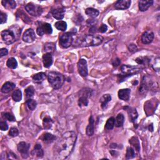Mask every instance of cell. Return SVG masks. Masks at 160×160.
I'll return each mask as SVG.
<instances>
[{
  "label": "cell",
  "mask_w": 160,
  "mask_h": 160,
  "mask_svg": "<svg viewBox=\"0 0 160 160\" xmlns=\"http://www.w3.org/2000/svg\"><path fill=\"white\" fill-rule=\"evenodd\" d=\"M12 98L14 101H17V102L20 101L22 99V93L21 90H16L14 91L12 94Z\"/></svg>",
  "instance_id": "1f68e13d"
},
{
  "label": "cell",
  "mask_w": 160,
  "mask_h": 160,
  "mask_svg": "<svg viewBox=\"0 0 160 160\" xmlns=\"http://www.w3.org/2000/svg\"><path fill=\"white\" fill-rule=\"evenodd\" d=\"M73 43V37L70 33H65L60 37V44L64 48L70 47Z\"/></svg>",
  "instance_id": "8992f818"
},
{
  "label": "cell",
  "mask_w": 160,
  "mask_h": 160,
  "mask_svg": "<svg viewBox=\"0 0 160 160\" xmlns=\"http://www.w3.org/2000/svg\"><path fill=\"white\" fill-rule=\"evenodd\" d=\"M1 3L3 6L6 8L14 9L16 6V2L13 0H3Z\"/></svg>",
  "instance_id": "83f0119b"
},
{
  "label": "cell",
  "mask_w": 160,
  "mask_h": 160,
  "mask_svg": "<svg viewBox=\"0 0 160 160\" xmlns=\"http://www.w3.org/2000/svg\"><path fill=\"white\" fill-rule=\"evenodd\" d=\"M128 49H129V51H131V52H134L137 51V47L135 45H133V44H132V45H129V46H128Z\"/></svg>",
  "instance_id": "bcb514c9"
},
{
  "label": "cell",
  "mask_w": 160,
  "mask_h": 160,
  "mask_svg": "<svg viewBox=\"0 0 160 160\" xmlns=\"http://www.w3.org/2000/svg\"><path fill=\"white\" fill-rule=\"evenodd\" d=\"M43 62L44 64V66L45 68H49L50 67L53 62V58L51 54L50 53H46L43 56Z\"/></svg>",
  "instance_id": "e0dca14e"
},
{
  "label": "cell",
  "mask_w": 160,
  "mask_h": 160,
  "mask_svg": "<svg viewBox=\"0 0 160 160\" xmlns=\"http://www.w3.org/2000/svg\"><path fill=\"white\" fill-rule=\"evenodd\" d=\"M55 44L54 43H47L45 44L44 50L46 53H50V54H53L55 51Z\"/></svg>",
  "instance_id": "d4e9b609"
},
{
  "label": "cell",
  "mask_w": 160,
  "mask_h": 160,
  "mask_svg": "<svg viewBox=\"0 0 160 160\" xmlns=\"http://www.w3.org/2000/svg\"><path fill=\"white\" fill-rule=\"evenodd\" d=\"M103 38L100 35H88L81 43V46H98L103 42Z\"/></svg>",
  "instance_id": "277c9868"
},
{
  "label": "cell",
  "mask_w": 160,
  "mask_h": 160,
  "mask_svg": "<svg viewBox=\"0 0 160 160\" xmlns=\"http://www.w3.org/2000/svg\"><path fill=\"white\" fill-rule=\"evenodd\" d=\"M78 70L81 76L83 77H86L88 76V66H87V62L85 59H80L78 63Z\"/></svg>",
  "instance_id": "52a82bcc"
},
{
  "label": "cell",
  "mask_w": 160,
  "mask_h": 160,
  "mask_svg": "<svg viewBox=\"0 0 160 160\" xmlns=\"http://www.w3.org/2000/svg\"><path fill=\"white\" fill-rule=\"evenodd\" d=\"M25 94L28 98H32L34 94H35V89H34L33 87L31 86L28 87L25 90Z\"/></svg>",
  "instance_id": "d590c367"
},
{
  "label": "cell",
  "mask_w": 160,
  "mask_h": 160,
  "mask_svg": "<svg viewBox=\"0 0 160 160\" xmlns=\"http://www.w3.org/2000/svg\"><path fill=\"white\" fill-rule=\"evenodd\" d=\"M154 39V33L151 31H145L142 36V41L143 44H149Z\"/></svg>",
  "instance_id": "4fadbf2b"
},
{
  "label": "cell",
  "mask_w": 160,
  "mask_h": 160,
  "mask_svg": "<svg viewBox=\"0 0 160 160\" xmlns=\"http://www.w3.org/2000/svg\"><path fill=\"white\" fill-rule=\"evenodd\" d=\"M31 154L33 155V156H36L40 158H41L43 156V155H44V152H43V148L40 144H38L36 145L31 152Z\"/></svg>",
  "instance_id": "ffe728a7"
},
{
  "label": "cell",
  "mask_w": 160,
  "mask_h": 160,
  "mask_svg": "<svg viewBox=\"0 0 160 160\" xmlns=\"http://www.w3.org/2000/svg\"><path fill=\"white\" fill-rule=\"evenodd\" d=\"M0 128L2 131H6L8 129V126L6 122H0Z\"/></svg>",
  "instance_id": "7bdbcfd3"
},
{
  "label": "cell",
  "mask_w": 160,
  "mask_h": 160,
  "mask_svg": "<svg viewBox=\"0 0 160 160\" xmlns=\"http://www.w3.org/2000/svg\"><path fill=\"white\" fill-rule=\"evenodd\" d=\"M111 100V96L109 94L104 95L101 98H100V103L101 104V108L103 109H105L107 106L108 103Z\"/></svg>",
  "instance_id": "44dd1931"
},
{
  "label": "cell",
  "mask_w": 160,
  "mask_h": 160,
  "mask_svg": "<svg viewBox=\"0 0 160 160\" xmlns=\"http://www.w3.org/2000/svg\"><path fill=\"white\" fill-rule=\"evenodd\" d=\"M46 77V74L45 73L41 72V73H37V74L34 75L33 76V80H34V81L35 82V83H40L45 80Z\"/></svg>",
  "instance_id": "603a6c76"
},
{
  "label": "cell",
  "mask_w": 160,
  "mask_h": 160,
  "mask_svg": "<svg viewBox=\"0 0 160 160\" xmlns=\"http://www.w3.org/2000/svg\"><path fill=\"white\" fill-rule=\"evenodd\" d=\"M21 33V28L17 25H14L8 30L3 31L1 32V37L6 44L11 45L18 40Z\"/></svg>",
  "instance_id": "7a4b0ae2"
},
{
  "label": "cell",
  "mask_w": 160,
  "mask_h": 160,
  "mask_svg": "<svg viewBox=\"0 0 160 160\" xmlns=\"http://www.w3.org/2000/svg\"><path fill=\"white\" fill-rule=\"evenodd\" d=\"M147 90H148V85H146V83H143L142 85H141V86L139 87V91L141 94H143L147 91Z\"/></svg>",
  "instance_id": "60d3db41"
},
{
  "label": "cell",
  "mask_w": 160,
  "mask_h": 160,
  "mask_svg": "<svg viewBox=\"0 0 160 160\" xmlns=\"http://www.w3.org/2000/svg\"><path fill=\"white\" fill-rule=\"evenodd\" d=\"M108 30V27L107 26H106V25H105V24H103L102 25H101L99 29V31L101 32V33H105L106 31H107Z\"/></svg>",
  "instance_id": "f6af8a7d"
},
{
  "label": "cell",
  "mask_w": 160,
  "mask_h": 160,
  "mask_svg": "<svg viewBox=\"0 0 160 160\" xmlns=\"http://www.w3.org/2000/svg\"><path fill=\"white\" fill-rule=\"evenodd\" d=\"M26 105L29 109L33 111L36 108L37 103L36 102V101L30 99L26 101Z\"/></svg>",
  "instance_id": "8d00e7d4"
},
{
  "label": "cell",
  "mask_w": 160,
  "mask_h": 160,
  "mask_svg": "<svg viewBox=\"0 0 160 160\" xmlns=\"http://www.w3.org/2000/svg\"><path fill=\"white\" fill-rule=\"evenodd\" d=\"M86 14L88 16H90L91 18H96L99 15L100 12L99 11L97 10L96 9H94L93 8H88L86 9L85 11Z\"/></svg>",
  "instance_id": "4316f807"
},
{
  "label": "cell",
  "mask_w": 160,
  "mask_h": 160,
  "mask_svg": "<svg viewBox=\"0 0 160 160\" xmlns=\"http://www.w3.org/2000/svg\"><path fill=\"white\" fill-rule=\"evenodd\" d=\"M0 20H1V24L3 25V24L5 23L7 21V15L6 13H4L3 12H1V14H0Z\"/></svg>",
  "instance_id": "b9f144b4"
},
{
  "label": "cell",
  "mask_w": 160,
  "mask_h": 160,
  "mask_svg": "<svg viewBox=\"0 0 160 160\" xmlns=\"http://www.w3.org/2000/svg\"><path fill=\"white\" fill-rule=\"evenodd\" d=\"M96 28L95 26H93L92 27L90 30V33H95L96 32Z\"/></svg>",
  "instance_id": "c3c4849f"
},
{
  "label": "cell",
  "mask_w": 160,
  "mask_h": 160,
  "mask_svg": "<svg viewBox=\"0 0 160 160\" xmlns=\"http://www.w3.org/2000/svg\"><path fill=\"white\" fill-rule=\"evenodd\" d=\"M48 80L53 88L60 89L65 82V77L58 72L51 71L48 75Z\"/></svg>",
  "instance_id": "3957f363"
},
{
  "label": "cell",
  "mask_w": 160,
  "mask_h": 160,
  "mask_svg": "<svg viewBox=\"0 0 160 160\" xmlns=\"http://www.w3.org/2000/svg\"><path fill=\"white\" fill-rule=\"evenodd\" d=\"M9 134L11 137H16L19 134V131L16 128H11L9 130Z\"/></svg>",
  "instance_id": "f35d334b"
},
{
  "label": "cell",
  "mask_w": 160,
  "mask_h": 160,
  "mask_svg": "<svg viewBox=\"0 0 160 160\" xmlns=\"http://www.w3.org/2000/svg\"><path fill=\"white\" fill-rule=\"evenodd\" d=\"M55 26L56 27L57 30L62 31H65L67 29V24L65 21H59L55 24Z\"/></svg>",
  "instance_id": "f1b7e54d"
},
{
  "label": "cell",
  "mask_w": 160,
  "mask_h": 160,
  "mask_svg": "<svg viewBox=\"0 0 160 160\" xmlns=\"http://www.w3.org/2000/svg\"><path fill=\"white\" fill-rule=\"evenodd\" d=\"M37 33L39 36H42L45 35V34H48V35H50L52 33L53 30L51 26L49 23H44L40 26H39L37 28Z\"/></svg>",
  "instance_id": "ba28073f"
},
{
  "label": "cell",
  "mask_w": 160,
  "mask_h": 160,
  "mask_svg": "<svg viewBox=\"0 0 160 160\" xmlns=\"http://www.w3.org/2000/svg\"><path fill=\"white\" fill-rule=\"evenodd\" d=\"M4 118L6 119L7 120L9 121V122H14L15 121V118L14 117V116L12 115L9 113H3Z\"/></svg>",
  "instance_id": "ab89813d"
},
{
  "label": "cell",
  "mask_w": 160,
  "mask_h": 160,
  "mask_svg": "<svg viewBox=\"0 0 160 160\" xmlns=\"http://www.w3.org/2000/svg\"><path fill=\"white\" fill-rule=\"evenodd\" d=\"M43 127L46 129H49L52 127V125L53 124V121L50 117H46L43 122Z\"/></svg>",
  "instance_id": "4dcf8cb0"
},
{
  "label": "cell",
  "mask_w": 160,
  "mask_h": 160,
  "mask_svg": "<svg viewBox=\"0 0 160 160\" xmlns=\"http://www.w3.org/2000/svg\"><path fill=\"white\" fill-rule=\"evenodd\" d=\"M35 33L33 29H28L23 34V40L26 43H32L35 40Z\"/></svg>",
  "instance_id": "30bf717a"
},
{
  "label": "cell",
  "mask_w": 160,
  "mask_h": 160,
  "mask_svg": "<svg viewBox=\"0 0 160 160\" xmlns=\"http://www.w3.org/2000/svg\"><path fill=\"white\" fill-rule=\"evenodd\" d=\"M128 109L127 110L129 116V119L131 120V122H134L136 120H137L138 116V114L137 111L136 109L133 108H128Z\"/></svg>",
  "instance_id": "7402d4cb"
},
{
  "label": "cell",
  "mask_w": 160,
  "mask_h": 160,
  "mask_svg": "<svg viewBox=\"0 0 160 160\" xmlns=\"http://www.w3.org/2000/svg\"><path fill=\"white\" fill-rule=\"evenodd\" d=\"M135 157V152L134 150L131 147H128L127 148V154H126V158L127 159H132Z\"/></svg>",
  "instance_id": "74e56055"
},
{
  "label": "cell",
  "mask_w": 160,
  "mask_h": 160,
  "mask_svg": "<svg viewBox=\"0 0 160 160\" xmlns=\"http://www.w3.org/2000/svg\"><path fill=\"white\" fill-rule=\"evenodd\" d=\"M25 9L26 11L33 16H40L43 13V8L33 3H29L25 6Z\"/></svg>",
  "instance_id": "5b68a950"
},
{
  "label": "cell",
  "mask_w": 160,
  "mask_h": 160,
  "mask_svg": "<svg viewBox=\"0 0 160 160\" xmlns=\"http://www.w3.org/2000/svg\"><path fill=\"white\" fill-rule=\"evenodd\" d=\"M77 135L74 132H68L63 134L53 148V154L56 159H65L73 152L75 146Z\"/></svg>",
  "instance_id": "6da1fadb"
},
{
  "label": "cell",
  "mask_w": 160,
  "mask_h": 160,
  "mask_svg": "<svg viewBox=\"0 0 160 160\" xmlns=\"http://www.w3.org/2000/svg\"><path fill=\"white\" fill-rule=\"evenodd\" d=\"M114 121L115 119L113 117L109 118L105 124V128L108 130H111L113 129L114 127Z\"/></svg>",
  "instance_id": "d6a6232c"
},
{
  "label": "cell",
  "mask_w": 160,
  "mask_h": 160,
  "mask_svg": "<svg viewBox=\"0 0 160 160\" xmlns=\"http://www.w3.org/2000/svg\"><path fill=\"white\" fill-rule=\"evenodd\" d=\"M65 13V10L64 8H58L53 11L52 14H53V16L55 19H58V20H61V19H62L64 18Z\"/></svg>",
  "instance_id": "2e32d148"
},
{
  "label": "cell",
  "mask_w": 160,
  "mask_h": 160,
  "mask_svg": "<svg viewBox=\"0 0 160 160\" xmlns=\"http://www.w3.org/2000/svg\"><path fill=\"white\" fill-rule=\"evenodd\" d=\"M93 94V91L89 88H85L82 90L80 92V96H85L86 98H90Z\"/></svg>",
  "instance_id": "e575fe53"
},
{
  "label": "cell",
  "mask_w": 160,
  "mask_h": 160,
  "mask_svg": "<svg viewBox=\"0 0 160 160\" xmlns=\"http://www.w3.org/2000/svg\"><path fill=\"white\" fill-rule=\"evenodd\" d=\"M153 3V1H146V0H140L138 1L139 9L141 11H145L151 6Z\"/></svg>",
  "instance_id": "9a60e30c"
},
{
  "label": "cell",
  "mask_w": 160,
  "mask_h": 160,
  "mask_svg": "<svg viewBox=\"0 0 160 160\" xmlns=\"http://www.w3.org/2000/svg\"><path fill=\"white\" fill-rule=\"evenodd\" d=\"M8 53V51L6 48H1L0 50V56L1 57H3L4 56H6Z\"/></svg>",
  "instance_id": "ee69618b"
},
{
  "label": "cell",
  "mask_w": 160,
  "mask_h": 160,
  "mask_svg": "<svg viewBox=\"0 0 160 160\" xmlns=\"http://www.w3.org/2000/svg\"><path fill=\"white\" fill-rule=\"evenodd\" d=\"M88 105V98L85 96H80L78 100V105L80 107H85Z\"/></svg>",
  "instance_id": "836d02e7"
},
{
  "label": "cell",
  "mask_w": 160,
  "mask_h": 160,
  "mask_svg": "<svg viewBox=\"0 0 160 160\" xmlns=\"http://www.w3.org/2000/svg\"><path fill=\"white\" fill-rule=\"evenodd\" d=\"M131 90L129 89H122L118 91V97L120 100L128 101L130 97Z\"/></svg>",
  "instance_id": "ac0fdd59"
},
{
  "label": "cell",
  "mask_w": 160,
  "mask_h": 160,
  "mask_svg": "<svg viewBox=\"0 0 160 160\" xmlns=\"http://www.w3.org/2000/svg\"><path fill=\"white\" fill-rule=\"evenodd\" d=\"M120 60L118 59V58H116V60H114V62L113 63V65L114 66H118L120 64Z\"/></svg>",
  "instance_id": "7dc6e473"
},
{
  "label": "cell",
  "mask_w": 160,
  "mask_h": 160,
  "mask_svg": "<svg viewBox=\"0 0 160 160\" xmlns=\"http://www.w3.org/2000/svg\"><path fill=\"white\" fill-rule=\"evenodd\" d=\"M121 70H122L123 73H124V75H131L134 73H137L141 71L139 68H138L130 66L128 65H123L122 68H121Z\"/></svg>",
  "instance_id": "8fae6325"
},
{
  "label": "cell",
  "mask_w": 160,
  "mask_h": 160,
  "mask_svg": "<svg viewBox=\"0 0 160 160\" xmlns=\"http://www.w3.org/2000/svg\"><path fill=\"white\" fill-rule=\"evenodd\" d=\"M95 132V119L93 116H90L89 119V124L86 128V134L89 137L93 136Z\"/></svg>",
  "instance_id": "5bb4252c"
},
{
  "label": "cell",
  "mask_w": 160,
  "mask_h": 160,
  "mask_svg": "<svg viewBox=\"0 0 160 160\" xmlns=\"http://www.w3.org/2000/svg\"><path fill=\"white\" fill-rule=\"evenodd\" d=\"M15 84L12 83V82L8 81L4 83L1 88V91L3 93H8L9 92L13 90L15 88Z\"/></svg>",
  "instance_id": "d6986e66"
},
{
  "label": "cell",
  "mask_w": 160,
  "mask_h": 160,
  "mask_svg": "<svg viewBox=\"0 0 160 160\" xmlns=\"http://www.w3.org/2000/svg\"><path fill=\"white\" fill-rule=\"evenodd\" d=\"M6 65L8 68L11 69H15L17 68L18 66V62L16 60L15 58H9L8 60L7 61Z\"/></svg>",
  "instance_id": "f546056e"
},
{
  "label": "cell",
  "mask_w": 160,
  "mask_h": 160,
  "mask_svg": "<svg viewBox=\"0 0 160 160\" xmlns=\"http://www.w3.org/2000/svg\"><path fill=\"white\" fill-rule=\"evenodd\" d=\"M30 147V145L25 142H21L18 144V151L21 154V156L23 158H28Z\"/></svg>",
  "instance_id": "9c48e42d"
},
{
  "label": "cell",
  "mask_w": 160,
  "mask_h": 160,
  "mask_svg": "<svg viewBox=\"0 0 160 160\" xmlns=\"http://www.w3.org/2000/svg\"><path fill=\"white\" fill-rule=\"evenodd\" d=\"M55 139H56V137H55V136L49 133H46L44 134L43 135V137H42V140L43 141V142H45V143H51L54 142Z\"/></svg>",
  "instance_id": "cb8c5ba5"
},
{
  "label": "cell",
  "mask_w": 160,
  "mask_h": 160,
  "mask_svg": "<svg viewBox=\"0 0 160 160\" xmlns=\"http://www.w3.org/2000/svg\"><path fill=\"white\" fill-rule=\"evenodd\" d=\"M132 1L129 0H119L116 1L114 4V8L116 9H120V10H124L129 8Z\"/></svg>",
  "instance_id": "7c38bea8"
},
{
  "label": "cell",
  "mask_w": 160,
  "mask_h": 160,
  "mask_svg": "<svg viewBox=\"0 0 160 160\" xmlns=\"http://www.w3.org/2000/svg\"><path fill=\"white\" fill-rule=\"evenodd\" d=\"M124 122V117L123 114L122 113L118 114L115 119L114 125L118 128L122 127V126L123 125Z\"/></svg>",
  "instance_id": "484cf974"
}]
</instances>
